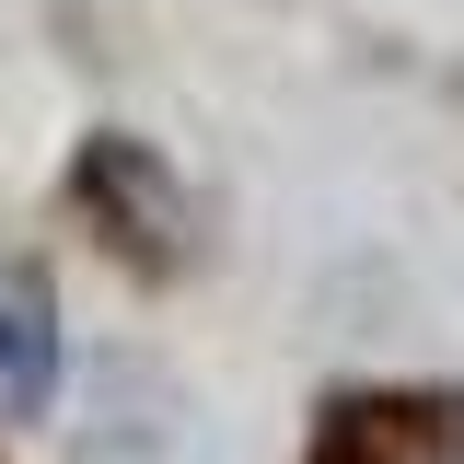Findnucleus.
Listing matches in <instances>:
<instances>
[{"label": "nucleus", "instance_id": "f257e3e1", "mask_svg": "<svg viewBox=\"0 0 464 464\" xmlns=\"http://www.w3.org/2000/svg\"><path fill=\"white\" fill-rule=\"evenodd\" d=\"M58 372H70L58 314L24 279H0V406H12V418H47V406H58Z\"/></svg>", "mask_w": 464, "mask_h": 464}, {"label": "nucleus", "instance_id": "f03ea898", "mask_svg": "<svg viewBox=\"0 0 464 464\" xmlns=\"http://www.w3.org/2000/svg\"><path fill=\"white\" fill-rule=\"evenodd\" d=\"M453 464H464V453H453Z\"/></svg>", "mask_w": 464, "mask_h": 464}]
</instances>
